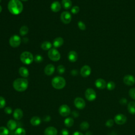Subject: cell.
I'll use <instances>...</instances> for the list:
<instances>
[{"instance_id":"cell-1","label":"cell","mask_w":135,"mask_h":135,"mask_svg":"<svg viewBox=\"0 0 135 135\" xmlns=\"http://www.w3.org/2000/svg\"><path fill=\"white\" fill-rule=\"evenodd\" d=\"M8 7L9 12L13 15L20 14L23 10V5L20 0H10Z\"/></svg>"},{"instance_id":"cell-2","label":"cell","mask_w":135,"mask_h":135,"mask_svg":"<svg viewBox=\"0 0 135 135\" xmlns=\"http://www.w3.org/2000/svg\"><path fill=\"white\" fill-rule=\"evenodd\" d=\"M28 81L24 78H18L13 82V86L14 89L19 92L25 91L28 87Z\"/></svg>"},{"instance_id":"cell-3","label":"cell","mask_w":135,"mask_h":135,"mask_svg":"<svg viewBox=\"0 0 135 135\" xmlns=\"http://www.w3.org/2000/svg\"><path fill=\"white\" fill-rule=\"evenodd\" d=\"M52 86L56 89H62L64 88L66 85L65 80L61 77H56L52 80Z\"/></svg>"},{"instance_id":"cell-4","label":"cell","mask_w":135,"mask_h":135,"mask_svg":"<svg viewBox=\"0 0 135 135\" xmlns=\"http://www.w3.org/2000/svg\"><path fill=\"white\" fill-rule=\"evenodd\" d=\"M20 60L25 64H30L34 60V57L30 52L25 51L21 55Z\"/></svg>"},{"instance_id":"cell-5","label":"cell","mask_w":135,"mask_h":135,"mask_svg":"<svg viewBox=\"0 0 135 135\" xmlns=\"http://www.w3.org/2000/svg\"><path fill=\"white\" fill-rule=\"evenodd\" d=\"M48 57L53 61H58L61 58V55L58 50L55 48L49 50L48 52Z\"/></svg>"},{"instance_id":"cell-6","label":"cell","mask_w":135,"mask_h":135,"mask_svg":"<svg viewBox=\"0 0 135 135\" xmlns=\"http://www.w3.org/2000/svg\"><path fill=\"white\" fill-rule=\"evenodd\" d=\"M21 43V38L18 35H12L9 40L10 45L13 48L18 47Z\"/></svg>"},{"instance_id":"cell-7","label":"cell","mask_w":135,"mask_h":135,"mask_svg":"<svg viewBox=\"0 0 135 135\" xmlns=\"http://www.w3.org/2000/svg\"><path fill=\"white\" fill-rule=\"evenodd\" d=\"M85 97L88 101H92L96 99V92L93 89L88 88L85 92Z\"/></svg>"},{"instance_id":"cell-8","label":"cell","mask_w":135,"mask_h":135,"mask_svg":"<svg viewBox=\"0 0 135 135\" xmlns=\"http://www.w3.org/2000/svg\"><path fill=\"white\" fill-rule=\"evenodd\" d=\"M60 19L61 21L64 24H69L71 21L72 16L70 13L68 11H64L62 13L60 16Z\"/></svg>"},{"instance_id":"cell-9","label":"cell","mask_w":135,"mask_h":135,"mask_svg":"<svg viewBox=\"0 0 135 135\" xmlns=\"http://www.w3.org/2000/svg\"><path fill=\"white\" fill-rule=\"evenodd\" d=\"M127 120V119L126 116L121 114H119L117 115L114 118L115 122L117 125H122L125 124L126 123Z\"/></svg>"},{"instance_id":"cell-10","label":"cell","mask_w":135,"mask_h":135,"mask_svg":"<svg viewBox=\"0 0 135 135\" xmlns=\"http://www.w3.org/2000/svg\"><path fill=\"white\" fill-rule=\"evenodd\" d=\"M59 112L61 116L63 117H66L69 116L70 114V108L66 104H62L59 108Z\"/></svg>"},{"instance_id":"cell-11","label":"cell","mask_w":135,"mask_h":135,"mask_svg":"<svg viewBox=\"0 0 135 135\" xmlns=\"http://www.w3.org/2000/svg\"><path fill=\"white\" fill-rule=\"evenodd\" d=\"M74 104L77 108L80 110L84 109L86 107L85 101L84 99L80 97H77L74 99Z\"/></svg>"},{"instance_id":"cell-12","label":"cell","mask_w":135,"mask_h":135,"mask_svg":"<svg viewBox=\"0 0 135 135\" xmlns=\"http://www.w3.org/2000/svg\"><path fill=\"white\" fill-rule=\"evenodd\" d=\"M123 81L127 86H133L135 83V79L132 75L127 74L124 77Z\"/></svg>"},{"instance_id":"cell-13","label":"cell","mask_w":135,"mask_h":135,"mask_svg":"<svg viewBox=\"0 0 135 135\" xmlns=\"http://www.w3.org/2000/svg\"><path fill=\"white\" fill-rule=\"evenodd\" d=\"M91 68L88 65H84L82 68L80 70L81 75L84 78H86L89 76L91 74Z\"/></svg>"},{"instance_id":"cell-14","label":"cell","mask_w":135,"mask_h":135,"mask_svg":"<svg viewBox=\"0 0 135 135\" xmlns=\"http://www.w3.org/2000/svg\"><path fill=\"white\" fill-rule=\"evenodd\" d=\"M95 86L99 89H104L107 87V83L104 79L99 78L96 80Z\"/></svg>"},{"instance_id":"cell-15","label":"cell","mask_w":135,"mask_h":135,"mask_svg":"<svg viewBox=\"0 0 135 135\" xmlns=\"http://www.w3.org/2000/svg\"><path fill=\"white\" fill-rule=\"evenodd\" d=\"M44 73L47 76H51L55 71V67L52 64H49L46 65L44 68Z\"/></svg>"},{"instance_id":"cell-16","label":"cell","mask_w":135,"mask_h":135,"mask_svg":"<svg viewBox=\"0 0 135 135\" xmlns=\"http://www.w3.org/2000/svg\"><path fill=\"white\" fill-rule=\"evenodd\" d=\"M44 135H57V129L53 127H49L47 128L44 132Z\"/></svg>"},{"instance_id":"cell-17","label":"cell","mask_w":135,"mask_h":135,"mask_svg":"<svg viewBox=\"0 0 135 135\" xmlns=\"http://www.w3.org/2000/svg\"><path fill=\"white\" fill-rule=\"evenodd\" d=\"M68 57L70 62H75L78 60V54L74 51H71L69 52Z\"/></svg>"},{"instance_id":"cell-18","label":"cell","mask_w":135,"mask_h":135,"mask_svg":"<svg viewBox=\"0 0 135 135\" xmlns=\"http://www.w3.org/2000/svg\"><path fill=\"white\" fill-rule=\"evenodd\" d=\"M61 8V4L58 1L53 2L51 5V9L54 12H58L60 11Z\"/></svg>"},{"instance_id":"cell-19","label":"cell","mask_w":135,"mask_h":135,"mask_svg":"<svg viewBox=\"0 0 135 135\" xmlns=\"http://www.w3.org/2000/svg\"><path fill=\"white\" fill-rule=\"evenodd\" d=\"M23 116V113L20 108L16 109L13 113V117L16 120H20Z\"/></svg>"},{"instance_id":"cell-20","label":"cell","mask_w":135,"mask_h":135,"mask_svg":"<svg viewBox=\"0 0 135 135\" xmlns=\"http://www.w3.org/2000/svg\"><path fill=\"white\" fill-rule=\"evenodd\" d=\"M64 43L63 39L61 37H58L54 40L53 45L55 48H59L61 47Z\"/></svg>"},{"instance_id":"cell-21","label":"cell","mask_w":135,"mask_h":135,"mask_svg":"<svg viewBox=\"0 0 135 135\" xmlns=\"http://www.w3.org/2000/svg\"><path fill=\"white\" fill-rule=\"evenodd\" d=\"M7 127L9 130L11 131L14 130L17 127V123L14 120H10L7 123Z\"/></svg>"},{"instance_id":"cell-22","label":"cell","mask_w":135,"mask_h":135,"mask_svg":"<svg viewBox=\"0 0 135 135\" xmlns=\"http://www.w3.org/2000/svg\"><path fill=\"white\" fill-rule=\"evenodd\" d=\"M19 72L20 76L23 78H27L29 76V71L25 67H21L19 70Z\"/></svg>"},{"instance_id":"cell-23","label":"cell","mask_w":135,"mask_h":135,"mask_svg":"<svg viewBox=\"0 0 135 135\" xmlns=\"http://www.w3.org/2000/svg\"><path fill=\"white\" fill-rule=\"evenodd\" d=\"M41 123V120L38 116L33 117L30 120V123L33 126H39Z\"/></svg>"},{"instance_id":"cell-24","label":"cell","mask_w":135,"mask_h":135,"mask_svg":"<svg viewBox=\"0 0 135 135\" xmlns=\"http://www.w3.org/2000/svg\"><path fill=\"white\" fill-rule=\"evenodd\" d=\"M72 5L71 0H62V5L64 9L69 10L70 9Z\"/></svg>"},{"instance_id":"cell-25","label":"cell","mask_w":135,"mask_h":135,"mask_svg":"<svg viewBox=\"0 0 135 135\" xmlns=\"http://www.w3.org/2000/svg\"><path fill=\"white\" fill-rule=\"evenodd\" d=\"M128 110L131 115H135V102L131 101L128 104Z\"/></svg>"},{"instance_id":"cell-26","label":"cell","mask_w":135,"mask_h":135,"mask_svg":"<svg viewBox=\"0 0 135 135\" xmlns=\"http://www.w3.org/2000/svg\"><path fill=\"white\" fill-rule=\"evenodd\" d=\"M64 124L67 127H71L74 124V120L71 117H68L64 120Z\"/></svg>"},{"instance_id":"cell-27","label":"cell","mask_w":135,"mask_h":135,"mask_svg":"<svg viewBox=\"0 0 135 135\" xmlns=\"http://www.w3.org/2000/svg\"><path fill=\"white\" fill-rule=\"evenodd\" d=\"M52 44L49 41H44L41 44V48L44 50H49L52 48Z\"/></svg>"},{"instance_id":"cell-28","label":"cell","mask_w":135,"mask_h":135,"mask_svg":"<svg viewBox=\"0 0 135 135\" xmlns=\"http://www.w3.org/2000/svg\"><path fill=\"white\" fill-rule=\"evenodd\" d=\"M29 32V29L28 26H22L20 29V34L22 36L25 35Z\"/></svg>"},{"instance_id":"cell-29","label":"cell","mask_w":135,"mask_h":135,"mask_svg":"<svg viewBox=\"0 0 135 135\" xmlns=\"http://www.w3.org/2000/svg\"><path fill=\"white\" fill-rule=\"evenodd\" d=\"M80 129L83 131H86L89 128V124L87 121H84L80 125Z\"/></svg>"},{"instance_id":"cell-30","label":"cell","mask_w":135,"mask_h":135,"mask_svg":"<svg viewBox=\"0 0 135 135\" xmlns=\"http://www.w3.org/2000/svg\"><path fill=\"white\" fill-rule=\"evenodd\" d=\"M9 130L5 127H0V135H9Z\"/></svg>"},{"instance_id":"cell-31","label":"cell","mask_w":135,"mask_h":135,"mask_svg":"<svg viewBox=\"0 0 135 135\" xmlns=\"http://www.w3.org/2000/svg\"><path fill=\"white\" fill-rule=\"evenodd\" d=\"M14 135H26L25 130L22 128H19L16 130Z\"/></svg>"},{"instance_id":"cell-32","label":"cell","mask_w":135,"mask_h":135,"mask_svg":"<svg viewBox=\"0 0 135 135\" xmlns=\"http://www.w3.org/2000/svg\"><path fill=\"white\" fill-rule=\"evenodd\" d=\"M116 87V84L113 81H109L108 83L107 84V88L108 90L111 91L113 90Z\"/></svg>"},{"instance_id":"cell-33","label":"cell","mask_w":135,"mask_h":135,"mask_svg":"<svg viewBox=\"0 0 135 135\" xmlns=\"http://www.w3.org/2000/svg\"><path fill=\"white\" fill-rule=\"evenodd\" d=\"M43 60V57L41 55H37L34 57V60L36 63H41L42 62Z\"/></svg>"},{"instance_id":"cell-34","label":"cell","mask_w":135,"mask_h":135,"mask_svg":"<svg viewBox=\"0 0 135 135\" xmlns=\"http://www.w3.org/2000/svg\"><path fill=\"white\" fill-rule=\"evenodd\" d=\"M78 25L79 28L80 30L84 31L86 29V26L82 21H79L78 23Z\"/></svg>"},{"instance_id":"cell-35","label":"cell","mask_w":135,"mask_h":135,"mask_svg":"<svg viewBox=\"0 0 135 135\" xmlns=\"http://www.w3.org/2000/svg\"><path fill=\"white\" fill-rule=\"evenodd\" d=\"M6 105V100L3 97L0 96V109L3 108Z\"/></svg>"},{"instance_id":"cell-36","label":"cell","mask_w":135,"mask_h":135,"mask_svg":"<svg viewBox=\"0 0 135 135\" xmlns=\"http://www.w3.org/2000/svg\"><path fill=\"white\" fill-rule=\"evenodd\" d=\"M129 95L132 99L135 100V88H131L129 90Z\"/></svg>"},{"instance_id":"cell-37","label":"cell","mask_w":135,"mask_h":135,"mask_svg":"<svg viewBox=\"0 0 135 135\" xmlns=\"http://www.w3.org/2000/svg\"><path fill=\"white\" fill-rule=\"evenodd\" d=\"M57 69H58V71L59 73H60L61 74H63L65 71V69L64 66L62 65H59L57 68Z\"/></svg>"},{"instance_id":"cell-38","label":"cell","mask_w":135,"mask_h":135,"mask_svg":"<svg viewBox=\"0 0 135 135\" xmlns=\"http://www.w3.org/2000/svg\"><path fill=\"white\" fill-rule=\"evenodd\" d=\"M114 124V120L113 119H109L106 123V126L108 128H110L113 126Z\"/></svg>"},{"instance_id":"cell-39","label":"cell","mask_w":135,"mask_h":135,"mask_svg":"<svg viewBox=\"0 0 135 135\" xmlns=\"http://www.w3.org/2000/svg\"><path fill=\"white\" fill-rule=\"evenodd\" d=\"M80 8L78 6H73L71 9V12L74 14H76L79 12Z\"/></svg>"},{"instance_id":"cell-40","label":"cell","mask_w":135,"mask_h":135,"mask_svg":"<svg viewBox=\"0 0 135 135\" xmlns=\"http://www.w3.org/2000/svg\"><path fill=\"white\" fill-rule=\"evenodd\" d=\"M4 112L6 114L10 115L12 113V109L10 107H7L5 108V109H4Z\"/></svg>"},{"instance_id":"cell-41","label":"cell","mask_w":135,"mask_h":135,"mask_svg":"<svg viewBox=\"0 0 135 135\" xmlns=\"http://www.w3.org/2000/svg\"><path fill=\"white\" fill-rule=\"evenodd\" d=\"M69 132L66 129H63L60 132V135H69Z\"/></svg>"},{"instance_id":"cell-42","label":"cell","mask_w":135,"mask_h":135,"mask_svg":"<svg viewBox=\"0 0 135 135\" xmlns=\"http://www.w3.org/2000/svg\"><path fill=\"white\" fill-rule=\"evenodd\" d=\"M119 103L121 105H125L127 103V100L126 98H122L119 100Z\"/></svg>"},{"instance_id":"cell-43","label":"cell","mask_w":135,"mask_h":135,"mask_svg":"<svg viewBox=\"0 0 135 135\" xmlns=\"http://www.w3.org/2000/svg\"><path fill=\"white\" fill-rule=\"evenodd\" d=\"M51 119V117L49 116H46L44 118V121H46V122H48V121H49Z\"/></svg>"},{"instance_id":"cell-44","label":"cell","mask_w":135,"mask_h":135,"mask_svg":"<svg viewBox=\"0 0 135 135\" xmlns=\"http://www.w3.org/2000/svg\"><path fill=\"white\" fill-rule=\"evenodd\" d=\"M71 74H72V75H73V76H76V75H77V74H78V71H77V70H73L72 71H71Z\"/></svg>"},{"instance_id":"cell-45","label":"cell","mask_w":135,"mask_h":135,"mask_svg":"<svg viewBox=\"0 0 135 135\" xmlns=\"http://www.w3.org/2000/svg\"><path fill=\"white\" fill-rule=\"evenodd\" d=\"M72 135H84V134L80 132L76 131V132H74L72 134Z\"/></svg>"},{"instance_id":"cell-46","label":"cell","mask_w":135,"mask_h":135,"mask_svg":"<svg viewBox=\"0 0 135 135\" xmlns=\"http://www.w3.org/2000/svg\"><path fill=\"white\" fill-rule=\"evenodd\" d=\"M72 115L74 116V117H77L79 116V113L75 111L72 113Z\"/></svg>"},{"instance_id":"cell-47","label":"cell","mask_w":135,"mask_h":135,"mask_svg":"<svg viewBox=\"0 0 135 135\" xmlns=\"http://www.w3.org/2000/svg\"><path fill=\"white\" fill-rule=\"evenodd\" d=\"M86 135H92V133L91 131H88L86 133Z\"/></svg>"},{"instance_id":"cell-48","label":"cell","mask_w":135,"mask_h":135,"mask_svg":"<svg viewBox=\"0 0 135 135\" xmlns=\"http://www.w3.org/2000/svg\"><path fill=\"white\" fill-rule=\"evenodd\" d=\"M2 8L1 5H0V13L2 12Z\"/></svg>"},{"instance_id":"cell-49","label":"cell","mask_w":135,"mask_h":135,"mask_svg":"<svg viewBox=\"0 0 135 135\" xmlns=\"http://www.w3.org/2000/svg\"><path fill=\"white\" fill-rule=\"evenodd\" d=\"M21 1H23V2H26V1H28V0H21Z\"/></svg>"},{"instance_id":"cell-50","label":"cell","mask_w":135,"mask_h":135,"mask_svg":"<svg viewBox=\"0 0 135 135\" xmlns=\"http://www.w3.org/2000/svg\"><path fill=\"white\" fill-rule=\"evenodd\" d=\"M1 0H0V2H1Z\"/></svg>"}]
</instances>
